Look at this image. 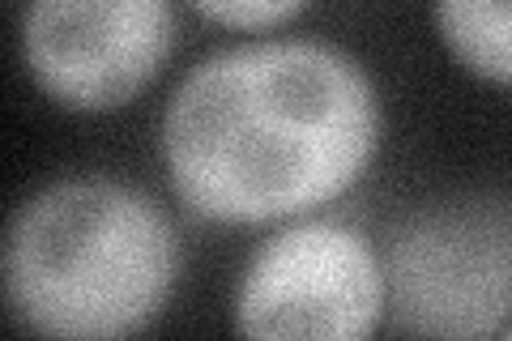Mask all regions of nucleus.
<instances>
[{
  "label": "nucleus",
  "instance_id": "f257e3e1",
  "mask_svg": "<svg viewBox=\"0 0 512 341\" xmlns=\"http://www.w3.org/2000/svg\"><path fill=\"white\" fill-rule=\"evenodd\" d=\"M384 103L367 64L329 39H248L201 56L158 124L167 180L222 226L308 218L372 167Z\"/></svg>",
  "mask_w": 512,
  "mask_h": 341
},
{
  "label": "nucleus",
  "instance_id": "f03ea898",
  "mask_svg": "<svg viewBox=\"0 0 512 341\" xmlns=\"http://www.w3.org/2000/svg\"><path fill=\"white\" fill-rule=\"evenodd\" d=\"M184 269L180 231L116 175L52 180L13 209L5 307L35 341H128L163 316Z\"/></svg>",
  "mask_w": 512,
  "mask_h": 341
},
{
  "label": "nucleus",
  "instance_id": "7ed1b4c3",
  "mask_svg": "<svg viewBox=\"0 0 512 341\" xmlns=\"http://www.w3.org/2000/svg\"><path fill=\"white\" fill-rule=\"evenodd\" d=\"M389 316L414 341H487L512 316V201L414 209L384 248Z\"/></svg>",
  "mask_w": 512,
  "mask_h": 341
},
{
  "label": "nucleus",
  "instance_id": "20e7f679",
  "mask_svg": "<svg viewBox=\"0 0 512 341\" xmlns=\"http://www.w3.org/2000/svg\"><path fill=\"white\" fill-rule=\"evenodd\" d=\"M231 316L239 341H372L389 316L384 256L350 222L295 218L252 248Z\"/></svg>",
  "mask_w": 512,
  "mask_h": 341
},
{
  "label": "nucleus",
  "instance_id": "39448f33",
  "mask_svg": "<svg viewBox=\"0 0 512 341\" xmlns=\"http://www.w3.org/2000/svg\"><path fill=\"white\" fill-rule=\"evenodd\" d=\"M180 22L163 0H35L18 43L30 77L69 111H116L150 86Z\"/></svg>",
  "mask_w": 512,
  "mask_h": 341
},
{
  "label": "nucleus",
  "instance_id": "423d86ee",
  "mask_svg": "<svg viewBox=\"0 0 512 341\" xmlns=\"http://www.w3.org/2000/svg\"><path fill=\"white\" fill-rule=\"evenodd\" d=\"M431 22L474 77L512 86V0H440Z\"/></svg>",
  "mask_w": 512,
  "mask_h": 341
},
{
  "label": "nucleus",
  "instance_id": "0eeeda50",
  "mask_svg": "<svg viewBox=\"0 0 512 341\" xmlns=\"http://www.w3.org/2000/svg\"><path fill=\"white\" fill-rule=\"evenodd\" d=\"M197 13L205 22L231 26L239 35H261V30H278L303 13V0H201Z\"/></svg>",
  "mask_w": 512,
  "mask_h": 341
},
{
  "label": "nucleus",
  "instance_id": "6e6552de",
  "mask_svg": "<svg viewBox=\"0 0 512 341\" xmlns=\"http://www.w3.org/2000/svg\"><path fill=\"white\" fill-rule=\"evenodd\" d=\"M500 341H512V329H504V333H500Z\"/></svg>",
  "mask_w": 512,
  "mask_h": 341
}]
</instances>
